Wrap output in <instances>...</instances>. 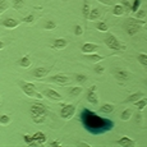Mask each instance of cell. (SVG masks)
<instances>
[{"instance_id": "6da1fadb", "label": "cell", "mask_w": 147, "mask_h": 147, "mask_svg": "<svg viewBox=\"0 0 147 147\" xmlns=\"http://www.w3.org/2000/svg\"><path fill=\"white\" fill-rule=\"evenodd\" d=\"M81 121H82V125L84 127V129L88 133L95 134V136L104 134L114 128V121L113 120L100 117V115L86 109V107L81 113Z\"/></svg>"}, {"instance_id": "7a4b0ae2", "label": "cell", "mask_w": 147, "mask_h": 147, "mask_svg": "<svg viewBox=\"0 0 147 147\" xmlns=\"http://www.w3.org/2000/svg\"><path fill=\"white\" fill-rule=\"evenodd\" d=\"M146 26V21L145 19H137V18H131L127 21L125 28H127V33L129 36H134L137 35L141 31V28Z\"/></svg>"}, {"instance_id": "3957f363", "label": "cell", "mask_w": 147, "mask_h": 147, "mask_svg": "<svg viewBox=\"0 0 147 147\" xmlns=\"http://www.w3.org/2000/svg\"><path fill=\"white\" fill-rule=\"evenodd\" d=\"M105 45L110 50H117V51H125L127 50V45L118 40V37L113 33H107V36L105 37Z\"/></svg>"}, {"instance_id": "277c9868", "label": "cell", "mask_w": 147, "mask_h": 147, "mask_svg": "<svg viewBox=\"0 0 147 147\" xmlns=\"http://www.w3.org/2000/svg\"><path fill=\"white\" fill-rule=\"evenodd\" d=\"M19 86H21L22 91L23 94L28 96V97H35L36 94H37V90H36V86L31 82H24V81H21L19 82Z\"/></svg>"}, {"instance_id": "5b68a950", "label": "cell", "mask_w": 147, "mask_h": 147, "mask_svg": "<svg viewBox=\"0 0 147 147\" xmlns=\"http://www.w3.org/2000/svg\"><path fill=\"white\" fill-rule=\"evenodd\" d=\"M47 109L40 102H35L31 105V118L32 117H46Z\"/></svg>"}, {"instance_id": "8992f818", "label": "cell", "mask_w": 147, "mask_h": 147, "mask_svg": "<svg viewBox=\"0 0 147 147\" xmlns=\"http://www.w3.org/2000/svg\"><path fill=\"white\" fill-rule=\"evenodd\" d=\"M76 114V105H72V104H67V105H63L60 110V117L65 120H69L74 117Z\"/></svg>"}, {"instance_id": "52a82bcc", "label": "cell", "mask_w": 147, "mask_h": 147, "mask_svg": "<svg viewBox=\"0 0 147 147\" xmlns=\"http://www.w3.org/2000/svg\"><path fill=\"white\" fill-rule=\"evenodd\" d=\"M47 82H51V83H55V84H59V86H63L69 82V77L65 74H61V73H58L55 76H51V77L47 78Z\"/></svg>"}, {"instance_id": "ba28073f", "label": "cell", "mask_w": 147, "mask_h": 147, "mask_svg": "<svg viewBox=\"0 0 147 147\" xmlns=\"http://www.w3.org/2000/svg\"><path fill=\"white\" fill-rule=\"evenodd\" d=\"M113 74H114V77L120 82L127 81L129 77H131V73L125 69H121V68H115V69L113 70Z\"/></svg>"}, {"instance_id": "9c48e42d", "label": "cell", "mask_w": 147, "mask_h": 147, "mask_svg": "<svg viewBox=\"0 0 147 147\" xmlns=\"http://www.w3.org/2000/svg\"><path fill=\"white\" fill-rule=\"evenodd\" d=\"M96 88H97V86L94 84L92 87H90L88 92H87V101H88L90 104H92V105H97L98 104V96L96 94Z\"/></svg>"}, {"instance_id": "30bf717a", "label": "cell", "mask_w": 147, "mask_h": 147, "mask_svg": "<svg viewBox=\"0 0 147 147\" xmlns=\"http://www.w3.org/2000/svg\"><path fill=\"white\" fill-rule=\"evenodd\" d=\"M44 96H45V97H47L49 100H51V101H61V100H63L61 95L59 94L58 91L53 90V88H46V90H45V91H44Z\"/></svg>"}, {"instance_id": "8fae6325", "label": "cell", "mask_w": 147, "mask_h": 147, "mask_svg": "<svg viewBox=\"0 0 147 147\" xmlns=\"http://www.w3.org/2000/svg\"><path fill=\"white\" fill-rule=\"evenodd\" d=\"M19 23H21L19 21H17V19L12 18V17H8V18H5L4 21L1 22V26L5 27V28H9V30H13V28L18 27Z\"/></svg>"}, {"instance_id": "7c38bea8", "label": "cell", "mask_w": 147, "mask_h": 147, "mask_svg": "<svg viewBox=\"0 0 147 147\" xmlns=\"http://www.w3.org/2000/svg\"><path fill=\"white\" fill-rule=\"evenodd\" d=\"M97 50H98V45L92 44V42H86L82 46V53L83 54H92V53H96Z\"/></svg>"}, {"instance_id": "4fadbf2b", "label": "cell", "mask_w": 147, "mask_h": 147, "mask_svg": "<svg viewBox=\"0 0 147 147\" xmlns=\"http://www.w3.org/2000/svg\"><path fill=\"white\" fill-rule=\"evenodd\" d=\"M117 145L118 146H121V147H134L136 146V142L133 140H131L129 137H121L117 141Z\"/></svg>"}, {"instance_id": "5bb4252c", "label": "cell", "mask_w": 147, "mask_h": 147, "mask_svg": "<svg viewBox=\"0 0 147 147\" xmlns=\"http://www.w3.org/2000/svg\"><path fill=\"white\" fill-rule=\"evenodd\" d=\"M49 72H50V70L47 69V68L41 67V68H36V69L32 72V74H33V77H35V78H38V80H41V78L46 77V76L49 74Z\"/></svg>"}, {"instance_id": "9a60e30c", "label": "cell", "mask_w": 147, "mask_h": 147, "mask_svg": "<svg viewBox=\"0 0 147 147\" xmlns=\"http://www.w3.org/2000/svg\"><path fill=\"white\" fill-rule=\"evenodd\" d=\"M68 45V41L65 38H55L53 42V47L54 49H58V50H61L64 49V47H67Z\"/></svg>"}, {"instance_id": "2e32d148", "label": "cell", "mask_w": 147, "mask_h": 147, "mask_svg": "<svg viewBox=\"0 0 147 147\" xmlns=\"http://www.w3.org/2000/svg\"><path fill=\"white\" fill-rule=\"evenodd\" d=\"M84 56H86V59H87V60H90L91 63H100L101 60H104V56L98 55V54H96V53L84 54Z\"/></svg>"}, {"instance_id": "e0dca14e", "label": "cell", "mask_w": 147, "mask_h": 147, "mask_svg": "<svg viewBox=\"0 0 147 147\" xmlns=\"http://www.w3.org/2000/svg\"><path fill=\"white\" fill-rule=\"evenodd\" d=\"M33 140L37 143V146H41L46 142V136L42 133V132H36V133L33 134Z\"/></svg>"}, {"instance_id": "ac0fdd59", "label": "cell", "mask_w": 147, "mask_h": 147, "mask_svg": "<svg viewBox=\"0 0 147 147\" xmlns=\"http://www.w3.org/2000/svg\"><path fill=\"white\" fill-rule=\"evenodd\" d=\"M18 64H19V65H21L22 68H30L31 64H32V61H31V56H30V55L22 56V58L19 59Z\"/></svg>"}, {"instance_id": "d6986e66", "label": "cell", "mask_w": 147, "mask_h": 147, "mask_svg": "<svg viewBox=\"0 0 147 147\" xmlns=\"http://www.w3.org/2000/svg\"><path fill=\"white\" fill-rule=\"evenodd\" d=\"M124 13H125V8L121 4H115L114 7H113V14H114L115 17H120V16H123Z\"/></svg>"}, {"instance_id": "ffe728a7", "label": "cell", "mask_w": 147, "mask_h": 147, "mask_svg": "<svg viewBox=\"0 0 147 147\" xmlns=\"http://www.w3.org/2000/svg\"><path fill=\"white\" fill-rule=\"evenodd\" d=\"M143 97V92H136V94H132L131 96H128V97L125 98V101L124 102H136V101H138L140 98Z\"/></svg>"}, {"instance_id": "44dd1931", "label": "cell", "mask_w": 147, "mask_h": 147, "mask_svg": "<svg viewBox=\"0 0 147 147\" xmlns=\"http://www.w3.org/2000/svg\"><path fill=\"white\" fill-rule=\"evenodd\" d=\"M132 115H133V109H132V107H127V109L121 113L120 118L123 121H128L132 118Z\"/></svg>"}, {"instance_id": "7402d4cb", "label": "cell", "mask_w": 147, "mask_h": 147, "mask_svg": "<svg viewBox=\"0 0 147 147\" xmlns=\"http://www.w3.org/2000/svg\"><path fill=\"white\" fill-rule=\"evenodd\" d=\"M100 17H101V10L98 9V8H94V9H91V12H90L88 21H96V19H98Z\"/></svg>"}, {"instance_id": "603a6c76", "label": "cell", "mask_w": 147, "mask_h": 147, "mask_svg": "<svg viewBox=\"0 0 147 147\" xmlns=\"http://www.w3.org/2000/svg\"><path fill=\"white\" fill-rule=\"evenodd\" d=\"M100 111L104 113V114H111V113H114V105H111V104H104L100 107Z\"/></svg>"}, {"instance_id": "cb8c5ba5", "label": "cell", "mask_w": 147, "mask_h": 147, "mask_svg": "<svg viewBox=\"0 0 147 147\" xmlns=\"http://www.w3.org/2000/svg\"><path fill=\"white\" fill-rule=\"evenodd\" d=\"M23 141L26 142L27 146H31V147H36V146H37V143H36L35 140H33V136L24 134V136H23Z\"/></svg>"}, {"instance_id": "d4e9b609", "label": "cell", "mask_w": 147, "mask_h": 147, "mask_svg": "<svg viewBox=\"0 0 147 147\" xmlns=\"http://www.w3.org/2000/svg\"><path fill=\"white\" fill-rule=\"evenodd\" d=\"M90 12H91V7H90V3L86 0V1H84V4H83V7H82V14H83V17L86 19H88Z\"/></svg>"}, {"instance_id": "484cf974", "label": "cell", "mask_w": 147, "mask_h": 147, "mask_svg": "<svg viewBox=\"0 0 147 147\" xmlns=\"http://www.w3.org/2000/svg\"><path fill=\"white\" fill-rule=\"evenodd\" d=\"M134 105L137 106V109L140 110V111H142L143 109L147 106V98L146 97H142V98H140L138 101H136L134 102Z\"/></svg>"}, {"instance_id": "4316f807", "label": "cell", "mask_w": 147, "mask_h": 147, "mask_svg": "<svg viewBox=\"0 0 147 147\" xmlns=\"http://www.w3.org/2000/svg\"><path fill=\"white\" fill-rule=\"evenodd\" d=\"M81 92H82V87H80V86L72 87V88L68 90V94H69V96H72V97H76V96H78Z\"/></svg>"}, {"instance_id": "83f0119b", "label": "cell", "mask_w": 147, "mask_h": 147, "mask_svg": "<svg viewBox=\"0 0 147 147\" xmlns=\"http://www.w3.org/2000/svg\"><path fill=\"white\" fill-rule=\"evenodd\" d=\"M12 7L16 10H21L24 8V0H13L12 1Z\"/></svg>"}, {"instance_id": "f1b7e54d", "label": "cell", "mask_w": 147, "mask_h": 147, "mask_svg": "<svg viewBox=\"0 0 147 147\" xmlns=\"http://www.w3.org/2000/svg\"><path fill=\"white\" fill-rule=\"evenodd\" d=\"M137 60H138V63H140L141 65H143V67L147 68V54H145V53L138 54Z\"/></svg>"}, {"instance_id": "f546056e", "label": "cell", "mask_w": 147, "mask_h": 147, "mask_svg": "<svg viewBox=\"0 0 147 147\" xmlns=\"http://www.w3.org/2000/svg\"><path fill=\"white\" fill-rule=\"evenodd\" d=\"M44 28L46 31H54L56 28V23L54 21H51V19H49V21H46L45 22V26H44Z\"/></svg>"}, {"instance_id": "4dcf8cb0", "label": "cell", "mask_w": 147, "mask_h": 147, "mask_svg": "<svg viewBox=\"0 0 147 147\" xmlns=\"http://www.w3.org/2000/svg\"><path fill=\"white\" fill-rule=\"evenodd\" d=\"M96 30L100 31V32H107L109 27H107V24L105 22H97V23H96Z\"/></svg>"}, {"instance_id": "1f68e13d", "label": "cell", "mask_w": 147, "mask_h": 147, "mask_svg": "<svg viewBox=\"0 0 147 147\" xmlns=\"http://www.w3.org/2000/svg\"><path fill=\"white\" fill-rule=\"evenodd\" d=\"M8 9H9V1L8 0H0V14L7 12Z\"/></svg>"}, {"instance_id": "d6a6232c", "label": "cell", "mask_w": 147, "mask_h": 147, "mask_svg": "<svg viewBox=\"0 0 147 147\" xmlns=\"http://www.w3.org/2000/svg\"><path fill=\"white\" fill-rule=\"evenodd\" d=\"M134 14H136V18L137 19H145L147 17V9H138Z\"/></svg>"}, {"instance_id": "836d02e7", "label": "cell", "mask_w": 147, "mask_h": 147, "mask_svg": "<svg viewBox=\"0 0 147 147\" xmlns=\"http://www.w3.org/2000/svg\"><path fill=\"white\" fill-rule=\"evenodd\" d=\"M140 7H141V0H134L133 4L131 5V12L134 14L138 9H140Z\"/></svg>"}, {"instance_id": "e575fe53", "label": "cell", "mask_w": 147, "mask_h": 147, "mask_svg": "<svg viewBox=\"0 0 147 147\" xmlns=\"http://www.w3.org/2000/svg\"><path fill=\"white\" fill-rule=\"evenodd\" d=\"M9 123H10V117H8V115H1L0 117V124L1 125H7Z\"/></svg>"}, {"instance_id": "d590c367", "label": "cell", "mask_w": 147, "mask_h": 147, "mask_svg": "<svg viewBox=\"0 0 147 147\" xmlns=\"http://www.w3.org/2000/svg\"><path fill=\"white\" fill-rule=\"evenodd\" d=\"M76 81H77L78 83L83 84L84 82L87 81V76H84V74H76Z\"/></svg>"}, {"instance_id": "8d00e7d4", "label": "cell", "mask_w": 147, "mask_h": 147, "mask_svg": "<svg viewBox=\"0 0 147 147\" xmlns=\"http://www.w3.org/2000/svg\"><path fill=\"white\" fill-rule=\"evenodd\" d=\"M74 35L76 36H82L83 35V27H82L81 24H77V26L74 27Z\"/></svg>"}, {"instance_id": "74e56055", "label": "cell", "mask_w": 147, "mask_h": 147, "mask_svg": "<svg viewBox=\"0 0 147 147\" xmlns=\"http://www.w3.org/2000/svg\"><path fill=\"white\" fill-rule=\"evenodd\" d=\"M22 21H23L24 23H32V22L35 21V16H33V14H28V16H26L23 19H22Z\"/></svg>"}, {"instance_id": "f35d334b", "label": "cell", "mask_w": 147, "mask_h": 147, "mask_svg": "<svg viewBox=\"0 0 147 147\" xmlns=\"http://www.w3.org/2000/svg\"><path fill=\"white\" fill-rule=\"evenodd\" d=\"M32 120L35 121L36 124H40V123H44L46 120V117H32Z\"/></svg>"}, {"instance_id": "ab89813d", "label": "cell", "mask_w": 147, "mask_h": 147, "mask_svg": "<svg viewBox=\"0 0 147 147\" xmlns=\"http://www.w3.org/2000/svg\"><path fill=\"white\" fill-rule=\"evenodd\" d=\"M104 70H105V68H104L102 65H96L95 67V72L97 73V74H102Z\"/></svg>"}, {"instance_id": "60d3db41", "label": "cell", "mask_w": 147, "mask_h": 147, "mask_svg": "<svg viewBox=\"0 0 147 147\" xmlns=\"http://www.w3.org/2000/svg\"><path fill=\"white\" fill-rule=\"evenodd\" d=\"M49 146L50 147H58V146H61V142L60 141H58V140H55V141H53V142H50Z\"/></svg>"}, {"instance_id": "b9f144b4", "label": "cell", "mask_w": 147, "mask_h": 147, "mask_svg": "<svg viewBox=\"0 0 147 147\" xmlns=\"http://www.w3.org/2000/svg\"><path fill=\"white\" fill-rule=\"evenodd\" d=\"M121 5L125 8V10H131V4H129V1H127V0H123V1H121Z\"/></svg>"}, {"instance_id": "7bdbcfd3", "label": "cell", "mask_w": 147, "mask_h": 147, "mask_svg": "<svg viewBox=\"0 0 147 147\" xmlns=\"http://www.w3.org/2000/svg\"><path fill=\"white\" fill-rule=\"evenodd\" d=\"M98 3H102L104 5H111V1L110 0H97Z\"/></svg>"}, {"instance_id": "ee69618b", "label": "cell", "mask_w": 147, "mask_h": 147, "mask_svg": "<svg viewBox=\"0 0 147 147\" xmlns=\"http://www.w3.org/2000/svg\"><path fill=\"white\" fill-rule=\"evenodd\" d=\"M35 98H37V100H42V98H44V95H42V94H38V92H37V94H36V96H35Z\"/></svg>"}, {"instance_id": "f6af8a7d", "label": "cell", "mask_w": 147, "mask_h": 147, "mask_svg": "<svg viewBox=\"0 0 147 147\" xmlns=\"http://www.w3.org/2000/svg\"><path fill=\"white\" fill-rule=\"evenodd\" d=\"M78 147H90V145H88V143L82 142V143H78Z\"/></svg>"}, {"instance_id": "bcb514c9", "label": "cell", "mask_w": 147, "mask_h": 147, "mask_svg": "<svg viewBox=\"0 0 147 147\" xmlns=\"http://www.w3.org/2000/svg\"><path fill=\"white\" fill-rule=\"evenodd\" d=\"M141 120H142V114L140 113V114L137 115V121H138V123H141Z\"/></svg>"}, {"instance_id": "7dc6e473", "label": "cell", "mask_w": 147, "mask_h": 147, "mask_svg": "<svg viewBox=\"0 0 147 147\" xmlns=\"http://www.w3.org/2000/svg\"><path fill=\"white\" fill-rule=\"evenodd\" d=\"M3 47H4V42H3L1 40H0V50H1Z\"/></svg>"}]
</instances>
